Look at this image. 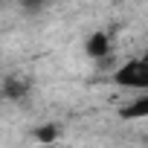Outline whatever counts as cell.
Masks as SVG:
<instances>
[{"label": "cell", "mask_w": 148, "mask_h": 148, "mask_svg": "<svg viewBox=\"0 0 148 148\" xmlns=\"http://www.w3.org/2000/svg\"><path fill=\"white\" fill-rule=\"evenodd\" d=\"M113 82L119 87H131V90H148V52L125 61L116 73H113Z\"/></svg>", "instance_id": "6da1fadb"}, {"label": "cell", "mask_w": 148, "mask_h": 148, "mask_svg": "<svg viewBox=\"0 0 148 148\" xmlns=\"http://www.w3.org/2000/svg\"><path fill=\"white\" fill-rule=\"evenodd\" d=\"M122 119H148V93L136 96L134 102H128L125 108H119Z\"/></svg>", "instance_id": "7a4b0ae2"}, {"label": "cell", "mask_w": 148, "mask_h": 148, "mask_svg": "<svg viewBox=\"0 0 148 148\" xmlns=\"http://www.w3.org/2000/svg\"><path fill=\"white\" fill-rule=\"evenodd\" d=\"M29 90V82L26 79H6L3 82V96L6 99H23Z\"/></svg>", "instance_id": "3957f363"}, {"label": "cell", "mask_w": 148, "mask_h": 148, "mask_svg": "<svg viewBox=\"0 0 148 148\" xmlns=\"http://www.w3.org/2000/svg\"><path fill=\"white\" fill-rule=\"evenodd\" d=\"M87 55H93V58L108 55V35L105 32H93V38L87 41Z\"/></svg>", "instance_id": "277c9868"}, {"label": "cell", "mask_w": 148, "mask_h": 148, "mask_svg": "<svg viewBox=\"0 0 148 148\" xmlns=\"http://www.w3.org/2000/svg\"><path fill=\"white\" fill-rule=\"evenodd\" d=\"M35 136H38V139H44V142H49V139H55V128H44V131H38Z\"/></svg>", "instance_id": "5b68a950"}, {"label": "cell", "mask_w": 148, "mask_h": 148, "mask_svg": "<svg viewBox=\"0 0 148 148\" xmlns=\"http://www.w3.org/2000/svg\"><path fill=\"white\" fill-rule=\"evenodd\" d=\"M18 3H21L23 9H41V6L47 3V0H18Z\"/></svg>", "instance_id": "8992f818"}]
</instances>
